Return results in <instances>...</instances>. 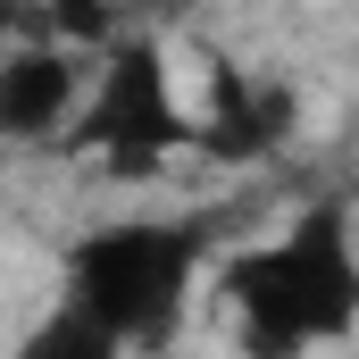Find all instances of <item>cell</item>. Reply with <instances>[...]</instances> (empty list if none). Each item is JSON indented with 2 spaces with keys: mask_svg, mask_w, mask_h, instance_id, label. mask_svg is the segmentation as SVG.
Instances as JSON below:
<instances>
[{
  "mask_svg": "<svg viewBox=\"0 0 359 359\" xmlns=\"http://www.w3.org/2000/svg\"><path fill=\"white\" fill-rule=\"evenodd\" d=\"M217 301L234 318L243 359H309V351L351 343V326H359L351 209L326 192L284 234L234 251V259H217Z\"/></svg>",
  "mask_w": 359,
  "mask_h": 359,
  "instance_id": "cell-1",
  "label": "cell"
},
{
  "mask_svg": "<svg viewBox=\"0 0 359 359\" xmlns=\"http://www.w3.org/2000/svg\"><path fill=\"white\" fill-rule=\"evenodd\" d=\"M209 268V234L201 217H126V226H92L67 251L59 276V309H76L84 326H100L117 351L168 343L192 301V284Z\"/></svg>",
  "mask_w": 359,
  "mask_h": 359,
  "instance_id": "cell-2",
  "label": "cell"
},
{
  "mask_svg": "<svg viewBox=\"0 0 359 359\" xmlns=\"http://www.w3.org/2000/svg\"><path fill=\"white\" fill-rule=\"evenodd\" d=\"M192 109L176 100V67L151 34H109L100 42V67L84 76V109L67 126V151L100 159L117 184L159 176L168 159L192 151Z\"/></svg>",
  "mask_w": 359,
  "mask_h": 359,
  "instance_id": "cell-3",
  "label": "cell"
},
{
  "mask_svg": "<svg viewBox=\"0 0 359 359\" xmlns=\"http://www.w3.org/2000/svg\"><path fill=\"white\" fill-rule=\"evenodd\" d=\"M84 50L50 42V34H17L0 50V142L34 151V142H67L76 109H84Z\"/></svg>",
  "mask_w": 359,
  "mask_h": 359,
  "instance_id": "cell-4",
  "label": "cell"
},
{
  "mask_svg": "<svg viewBox=\"0 0 359 359\" xmlns=\"http://www.w3.org/2000/svg\"><path fill=\"white\" fill-rule=\"evenodd\" d=\"M292 100L276 84H251L243 67H217V92H209V126H192V151H217V159H259L276 134H284Z\"/></svg>",
  "mask_w": 359,
  "mask_h": 359,
  "instance_id": "cell-5",
  "label": "cell"
},
{
  "mask_svg": "<svg viewBox=\"0 0 359 359\" xmlns=\"http://www.w3.org/2000/svg\"><path fill=\"white\" fill-rule=\"evenodd\" d=\"M17 359H126V351H117L100 326H84L76 309H50V318L17 343Z\"/></svg>",
  "mask_w": 359,
  "mask_h": 359,
  "instance_id": "cell-6",
  "label": "cell"
}]
</instances>
